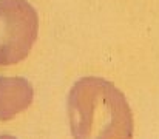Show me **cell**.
Here are the masks:
<instances>
[{"mask_svg":"<svg viewBox=\"0 0 159 139\" xmlns=\"http://www.w3.org/2000/svg\"><path fill=\"white\" fill-rule=\"evenodd\" d=\"M37 16L25 0H0V63L20 60L36 37Z\"/></svg>","mask_w":159,"mask_h":139,"instance_id":"obj_1","label":"cell"}]
</instances>
